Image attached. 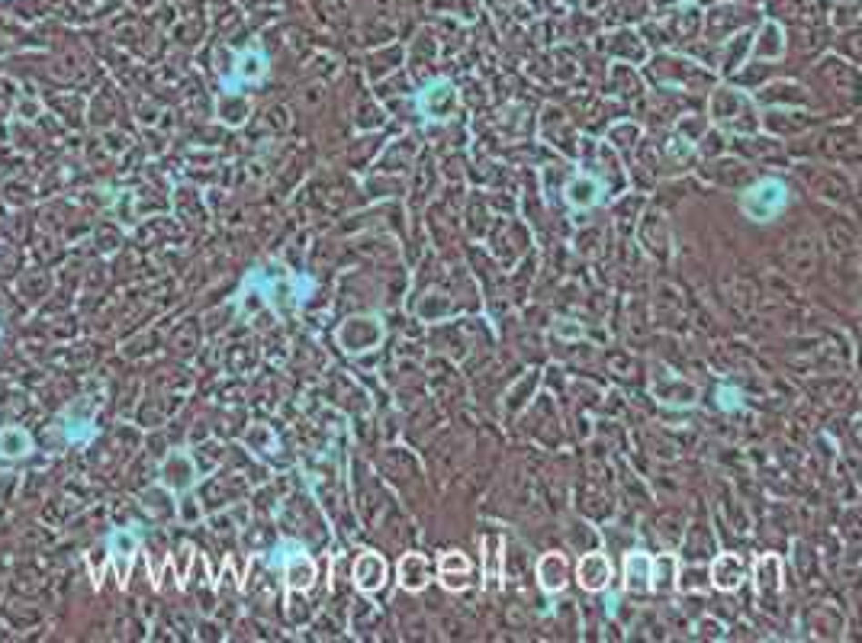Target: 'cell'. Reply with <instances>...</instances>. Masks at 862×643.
<instances>
[{
    "label": "cell",
    "instance_id": "obj_1",
    "mask_svg": "<svg viewBox=\"0 0 862 643\" xmlns=\"http://www.w3.org/2000/svg\"><path fill=\"white\" fill-rule=\"evenodd\" d=\"M788 206V187L779 177H766L757 180L744 196H740V213L750 222H772L776 216H782Z\"/></svg>",
    "mask_w": 862,
    "mask_h": 643
},
{
    "label": "cell",
    "instance_id": "obj_2",
    "mask_svg": "<svg viewBox=\"0 0 862 643\" xmlns=\"http://www.w3.org/2000/svg\"><path fill=\"white\" fill-rule=\"evenodd\" d=\"M576 576L586 592H602L612 579V563H608L606 554H586L576 567Z\"/></svg>",
    "mask_w": 862,
    "mask_h": 643
},
{
    "label": "cell",
    "instance_id": "obj_3",
    "mask_svg": "<svg viewBox=\"0 0 862 643\" xmlns=\"http://www.w3.org/2000/svg\"><path fill=\"white\" fill-rule=\"evenodd\" d=\"M418 104H422V110L428 113V116L447 119L454 113V106H457V94H454L447 81H438L435 87L425 90L422 97H418Z\"/></svg>",
    "mask_w": 862,
    "mask_h": 643
},
{
    "label": "cell",
    "instance_id": "obj_4",
    "mask_svg": "<svg viewBox=\"0 0 862 643\" xmlns=\"http://www.w3.org/2000/svg\"><path fill=\"white\" fill-rule=\"evenodd\" d=\"M625 586L631 592H646L654 588V557L650 554H627L625 560Z\"/></svg>",
    "mask_w": 862,
    "mask_h": 643
},
{
    "label": "cell",
    "instance_id": "obj_5",
    "mask_svg": "<svg viewBox=\"0 0 862 643\" xmlns=\"http://www.w3.org/2000/svg\"><path fill=\"white\" fill-rule=\"evenodd\" d=\"M711 582H715L721 592H734L744 582V563L740 557L734 554H721L715 563H711Z\"/></svg>",
    "mask_w": 862,
    "mask_h": 643
},
{
    "label": "cell",
    "instance_id": "obj_6",
    "mask_svg": "<svg viewBox=\"0 0 862 643\" xmlns=\"http://www.w3.org/2000/svg\"><path fill=\"white\" fill-rule=\"evenodd\" d=\"M355 582L364 588V592H374V588H380L383 582H386V563H383V557L364 554L361 560L355 563Z\"/></svg>",
    "mask_w": 862,
    "mask_h": 643
},
{
    "label": "cell",
    "instance_id": "obj_7",
    "mask_svg": "<svg viewBox=\"0 0 862 643\" xmlns=\"http://www.w3.org/2000/svg\"><path fill=\"white\" fill-rule=\"evenodd\" d=\"M537 579L547 592H560L566 586V560L560 554H544L537 563Z\"/></svg>",
    "mask_w": 862,
    "mask_h": 643
},
{
    "label": "cell",
    "instance_id": "obj_8",
    "mask_svg": "<svg viewBox=\"0 0 862 643\" xmlns=\"http://www.w3.org/2000/svg\"><path fill=\"white\" fill-rule=\"evenodd\" d=\"M286 582H290L293 588H309V582L316 579V563L309 560L306 554H296L286 560Z\"/></svg>",
    "mask_w": 862,
    "mask_h": 643
},
{
    "label": "cell",
    "instance_id": "obj_9",
    "mask_svg": "<svg viewBox=\"0 0 862 643\" xmlns=\"http://www.w3.org/2000/svg\"><path fill=\"white\" fill-rule=\"evenodd\" d=\"M399 576H403V586L412 588V592H418V588L428 582V563H425V557L412 554L403 560V567H399Z\"/></svg>",
    "mask_w": 862,
    "mask_h": 643
},
{
    "label": "cell",
    "instance_id": "obj_10",
    "mask_svg": "<svg viewBox=\"0 0 862 643\" xmlns=\"http://www.w3.org/2000/svg\"><path fill=\"white\" fill-rule=\"evenodd\" d=\"M573 206H596L598 203V184L592 177H576L566 190Z\"/></svg>",
    "mask_w": 862,
    "mask_h": 643
},
{
    "label": "cell",
    "instance_id": "obj_11",
    "mask_svg": "<svg viewBox=\"0 0 862 643\" xmlns=\"http://www.w3.org/2000/svg\"><path fill=\"white\" fill-rule=\"evenodd\" d=\"M29 450V435L20 428H4L0 431V454L4 457H23Z\"/></svg>",
    "mask_w": 862,
    "mask_h": 643
},
{
    "label": "cell",
    "instance_id": "obj_12",
    "mask_svg": "<svg viewBox=\"0 0 862 643\" xmlns=\"http://www.w3.org/2000/svg\"><path fill=\"white\" fill-rule=\"evenodd\" d=\"M721 408H740L744 406V399H740V393L737 389H730V387H721Z\"/></svg>",
    "mask_w": 862,
    "mask_h": 643
}]
</instances>
